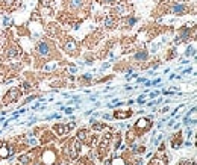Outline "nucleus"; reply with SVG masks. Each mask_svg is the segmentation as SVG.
I'll list each match as a JSON object with an SVG mask.
<instances>
[{
  "label": "nucleus",
  "instance_id": "obj_6",
  "mask_svg": "<svg viewBox=\"0 0 197 165\" xmlns=\"http://www.w3.org/2000/svg\"><path fill=\"white\" fill-rule=\"evenodd\" d=\"M87 133H88L87 130H79V132H77V138H79L80 141H85V139H87Z\"/></svg>",
  "mask_w": 197,
  "mask_h": 165
},
{
  "label": "nucleus",
  "instance_id": "obj_19",
  "mask_svg": "<svg viewBox=\"0 0 197 165\" xmlns=\"http://www.w3.org/2000/svg\"><path fill=\"white\" fill-rule=\"evenodd\" d=\"M103 2H105V3H114L115 0H103Z\"/></svg>",
  "mask_w": 197,
  "mask_h": 165
},
{
  "label": "nucleus",
  "instance_id": "obj_10",
  "mask_svg": "<svg viewBox=\"0 0 197 165\" xmlns=\"http://www.w3.org/2000/svg\"><path fill=\"white\" fill-rule=\"evenodd\" d=\"M17 55V52H15V49L12 47V49H9V52H6V56L8 58H12V56H15Z\"/></svg>",
  "mask_w": 197,
  "mask_h": 165
},
{
  "label": "nucleus",
  "instance_id": "obj_14",
  "mask_svg": "<svg viewBox=\"0 0 197 165\" xmlns=\"http://www.w3.org/2000/svg\"><path fill=\"white\" fill-rule=\"evenodd\" d=\"M20 161H21V164H27V162H29V156H21V158H20Z\"/></svg>",
  "mask_w": 197,
  "mask_h": 165
},
{
  "label": "nucleus",
  "instance_id": "obj_18",
  "mask_svg": "<svg viewBox=\"0 0 197 165\" xmlns=\"http://www.w3.org/2000/svg\"><path fill=\"white\" fill-rule=\"evenodd\" d=\"M65 112H67V114H72L73 109H72V108H68V109H65Z\"/></svg>",
  "mask_w": 197,
  "mask_h": 165
},
{
  "label": "nucleus",
  "instance_id": "obj_4",
  "mask_svg": "<svg viewBox=\"0 0 197 165\" xmlns=\"http://www.w3.org/2000/svg\"><path fill=\"white\" fill-rule=\"evenodd\" d=\"M82 5H84V0H68V8H70L72 11L80 9Z\"/></svg>",
  "mask_w": 197,
  "mask_h": 165
},
{
  "label": "nucleus",
  "instance_id": "obj_9",
  "mask_svg": "<svg viewBox=\"0 0 197 165\" xmlns=\"http://www.w3.org/2000/svg\"><path fill=\"white\" fill-rule=\"evenodd\" d=\"M137 59H146L147 58V52L146 50H143V52H140V53H137V56H135Z\"/></svg>",
  "mask_w": 197,
  "mask_h": 165
},
{
  "label": "nucleus",
  "instance_id": "obj_3",
  "mask_svg": "<svg viewBox=\"0 0 197 165\" xmlns=\"http://www.w3.org/2000/svg\"><path fill=\"white\" fill-rule=\"evenodd\" d=\"M64 49H65V52H70V53H74L76 50H77V44L73 41L72 38L65 42V46H64Z\"/></svg>",
  "mask_w": 197,
  "mask_h": 165
},
{
  "label": "nucleus",
  "instance_id": "obj_5",
  "mask_svg": "<svg viewBox=\"0 0 197 165\" xmlns=\"http://www.w3.org/2000/svg\"><path fill=\"white\" fill-rule=\"evenodd\" d=\"M185 11H187V6H185V5H174V6H173V12H174V14H178V15H183V12H185Z\"/></svg>",
  "mask_w": 197,
  "mask_h": 165
},
{
  "label": "nucleus",
  "instance_id": "obj_13",
  "mask_svg": "<svg viewBox=\"0 0 197 165\" xmlns=\"http://www.w3.org/2000/svg\"><path fill=\"white\" fill-rule=\"evenodd\" d=\"M112 165H125V162H123V159L117 158V159H114V162H112Z\"/></svg>",
  "mask_w": 197,
  "mask_h": 165
},
{
  "label": "nucleus",
  "instance_id": "obj_8",
  "mask_svg": "<svg viewBox=\"0 0 197 165\" xmlns=\"http://www.w3.org/2000/svg\"><path fill=\"white\" fill-rule=\"evenodd\" d=\"M8 153H9V151H8V148H6V146H3L2 148H0V156H2V158L8 156Z\"/></svg>",
  "mask_w": 197,
  "mask_h": 165
},
{
  "label": "nucleus",
  "instance_id": "obj_16",
  "mask_svg": "<svg viewBox=\"0 0 197 165\" xmlns=\"http://www.w3.org/2000/svg\"><path fill=\"white\" fill-rule=\"evenodd\" d=\"M188 55H194V49H193V47H190V49H188V52H187V56Z\"/></svg>",
  "mask_w": 197,
  "mask_h": 165
},
{
  "label": "nucleus",
  "instance_id": "obj_11",
  "mask_svg": "<svg viewBox=\"0 0 197 165\" xmlns=\"http://www.w3.org/2000/svg\"><path fill=\"white\" fill-rule=\"evenodd\" d=\"M105 24H106L108 27H112V26H114V20L111 18V17H108V18L105 20Z\"/></svg>",
  "mask_w": 197,
  "mask_h": 165
},
{
  "label": "nucleus",
  "instance_id": "obj_1",
  "mask_svg": "<svg viewBox=\"0 0 197 165\" xmlns=\"http://www.w3.org/2000/svg\"><path fill=\"white\" fill-rule=\"evenodd\" d=\"M20 95H21V91H20L18 88H12L9 92H6V95H5V103L15 102V100L20 99Z\"/></svg>",
  "mask_w": 197,
  "mask_h": 165
},
{
  "label": "nucleus",
  "instance_id": "obj_15",
  "mask_svg": "<svg viewBox=\"0 0 197 165\" xmlns=\"http://www.w3.org/2000/svg\"><path fill=\"white\" fill-rule=\"evenodd\" d=\"M27 143H29L31 146H35V144H36V139H34V138H27Z\"/></svg>",
  "mask_w": 197,
  "mask_h": 165
},
{
  "label": "nucleus",
  "instance_id": "obj_17",
  "mask_svg": "<svg viewBox=\"0 0 197 165\" xmlns=\"http://www.w3.org/2000/svg\"><path fill=\"white\" fill-rule=\"evenodd\" d=\"M137 165H143V159H138V161H137Z\"/></svg>",
  "mask_w": 197,
  "mask_h": 165
},
{
  "label": "nucleus",
  "instance_id": "obj_12",
  "mask_svg": "<svg viewBox=\"0 0 197 165\" xmlns=\"http://www.w3.org/2000/svg\"><path fill=\"white\" fill-rule=\"evenodd\" d=\"M147 123H149L147 120H140V121H138V127H140V129H141V127H147Z\"/></svg>",
  "mask_w": 197,
  "mask_h": 165
},
{
  "label": "nucleus",
  "instance_id": "obj_7",
  "mask_svg": "<svg viewBox=\"0 0 197 165\" xmlns=\"http://www.w3.org/2000/svg\"><path fill=\"white\" fill-rule=\"evenodd\" d=\"M132 112H115V117L117 118H126V117H130Z\"/></svg>",
  "mask_w": 197,
  "mask_h": 165
},
{
  "label": "nucleus",
  "instance_id": "obj_2",
  "mask_svg": "<svg viewBox=\"0 0 197 165\" xmlns=\"http://www.w3.org/2000/svg\"><path fill=\"white\" fill-rule=\"evenodd\" d=\"M36 52H38V55L39 56H49V53H50V50H49V44L44 42V41H41V42L36 46Z\"/></svg>",
  "mask_w": 197,
  "mask_h": 165
}]
</instances>
